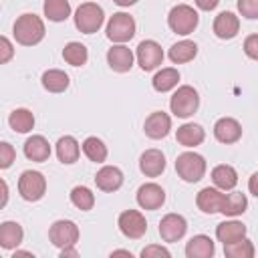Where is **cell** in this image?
<instances>
[{"label": "cell", "mask_w": 258, "mask_h": 258, "mask_svg": "<svg viewBox=\"0 0 258 258\" xmlns=\"http://www.w3.org/2000/svg\"><path fill=\"white\" fill-rule=\"evenodd\" d=\"M244 50L250 58H258V34H250L244 42Z\"/></svg>", "instance_id": "ab89813d"}, {"label": "cell", "mask_w": 258, "mask_h": 258, "mask_svg": "<svg viewBox=\"0 0 258 258\" xmlns=\"http://www.w3.org/2000/svg\"><path fill=\"white\" fill-rule=\"evenodd\" d=\"M14 38L24 46L38 44L44 38V22L36 14H22L14 22Z\"/></svg>", "instance_id": "6da1fadb"}, {"label": "cell", "mask_w": 258, "mask_h": 258, "mask_svg": "<svg viewBox=\"0 0 258 258\" xmlns=\"http://www.w3.org/2000/svg\"><path fill=\"white\" fill-rule=\"evenodd\" d=\"M185 256L187 258H210L214 256V242L210 236H204V234H198L194 236L187 246H185Z\"/></svg>", "instance_id": "ffe728a7"}, {"label": "cell", "mask_w": 258, "mask_h": 258, "mask_svg": "<svg viewBox=\"0 0 258 258\" xmlns=\"http://www.w3.org/2000/svg\"><path fill=\"white\" fill-rule=\"evenodd\" d=\"M198 12L187 6V4H177L175 8H171L169 16H167V24L173 32L177 34H189L194 32V28L198 26Z\"/></svg>", "instance_id": "5b68a950"}, {"label": "cell", "mask_w": 258, "mask_h": 258, "mask_svg": "<svg viewBox=\"0 0 258 258\" xmlns=\"http://www.w3.org/2000/svg\"><path fill=\"white\" fill-rule=\"evenodd\" d=\"M83 151H85V155H87L91 161H95V163H103L105 157H107V147H105V143H103L101 139H97V137H87L85 143H83Z\"/></svg>", "instance_id": "836d02e7"}, {"label": "cell", "mask_w": 258, "mask_h": 258, "mask_svg": "<svg viewBox=\"0 0 258 258\" xmlns=\"http://www.w3.org/2000/svg\"><path fill=\"white\" fill-rule=\"evenodd\" d=\"M24 155L32 161H46L50 157V145L42 135H32L24 143Z\"/></svg>", "instance_id": "d6986e66"}, {"label": "cell", "mask_w": 258, "mask_h": 258, "mask_svg": "<svg viewBox=\"0 0 258 258\" xmlns=\"http://www.w3.org/2000/svg\"><path fill=\"white\" fill-rule=\"evenodd\" d=\"M216 236H218V240L222 244H230V242H236V240H240V238L246 236V226L242 222H236V220L222 222L216 228Z\"/></svg>", "instance_id": "7402d4cb"}, {"label": "cell", "mask_w": 258, "mask_h": 258, "mask_svg": "<svg viewBox=\"0 0 258 258\" xmlns=\"http://www.w3.org/2000/svg\"><path fill=\"white\" fill-rule=\"evenodd\" d=\"M256 179H258V173H252V177H250V194H252V196H258V189H256Z\"/></svg>", "instance_id": "ee69618b"}, {"label": "cell", "mask_w": 258, "mask_h": 258, "mask_svg": "<svg viewBox=\"0 0 258 258\" xmlns=\"http://www.w3.org/2000/svg\"><path fill=\"white\" fill-rule=\"evenodd\" d=\"M196 54H198V46H196V42H191V40L175 42V44L169 48V58H171L175 64H179V62H189Z\"/></svg>", "instance_id": "f1b7e54d"}, {"label": "cell", "mask_w": 258, "mask_h": 258, "mask_svg": "<svg viewBox=\"0 0 258 258\" xmlns=\"http://www.w3.org/2000/svg\"><path fill=\"white\" fill-rule=\"evenodd\" d=\"M222 200H224V194H220V191L214 189V187H204V189L198 194L196 204H198V208H200L204 214H216V212H220Z\"/></svg>", "instance_id": "44dd1931"}, {"label": "cell", "mask_w": 258, "mask_h": 258, "mask_svg": "<svg viewBox=\"0 0 258 258\" xmlns=\"http://www.w3.org/2000/svg\"><path fill=\"white\" fill-rule=\"evenodd\" d=\"M246 196L240 194V191H232V194H224V200H222V206H220V212L224 216H240L246 212Z\"/></svg>", "instance_id": "d4e9b609"}, {"label": "cell", "mask_w": 258, "mask_h": 258, "mask_svg": "<svg viewBox=\"0 0 258 258\" xmlns=\"http://www.w3.org/2000/svg\"><path fill=\"white\" fill-rule=\"evenodd\" d=\"M240 30V20L234 12H220L214 20V32L218 38H234Z\"/></svg>", "instance_id": "2e32d148"}, {"label": "cell", "mask_w": 258, "mask_h": 258, "mask_svg": "<svg viewBox=\"0 0 258 258\" xmlns=\"http://www.w3.org/2000/svg\"><path fill=\"white\" fill-rule=\"evenodd\" d=\"M212 179L220 189H232L238 183V173L232 165H218L212 171Z\"/></svg>", "instance_id": "83f0119b"}, {"label": "cell", "mask_w": 258, "mask_h": 258, "mask_svg": "<svg viewBox=\"0 0 258 258\" xmlns=\"http://www.w3.org/2000/svg\"><path fill=\"white\" fill-rule=\"evenodd\" d=\"M119 254H121V256H129V258H131V252H129V250H115V252H113V256H119Z\"/></svg>", "instance_id": "bcb514c9"}, {"label": "cell", "mask_w": 258, "mask_h": 258, "mask_svg": "<svg viewBox=\"0 0 258 258\" xmlns=\"http://www.w3.org/2000/svg\"><path fill=\"white\" fill-rule=\"evenodd\" d=\"M42 87L50 93H62L69 87V75L58 69H50L42 75Z\"/></svg>", "instance_id": "4316f807"}, {"label": "cell", "mask_w": 258, "mask_h": 258, "mask_svg": "<svg viewBox=\"0 0 258 258\" xmlns=\"http://www.w3.org/2000/svg\"><path fill=\"white\" fill-rule=\"evenodd\" d=\"M145 135L151 139H161L169 133L171 129V119L169 115H165L163 111H155L145 119Z\"/></svg>", "instance_id": "4fadbf2b"}, {"label": "cell", "mask_w": 258, "mask_h": 258, "mask_svg": "<svg viewBox=\"0 0 258 258\" xmlns=\"http://www.w3.org/2000/svg\"><path fill=\"white\" fill-rule=\"evenodd\" d=\"M119 230L127 236V238H141L147 232V222L143 218V214H139L137 210H127L119 216Z\"/></svg>", "instance_id": "30bf717a"}, {"label": "cell", "mask_w": 258, "mask_h": 258, "mask_svg": "<svg viewBox=\"0 0 258 258\" xmlns=\"http://www.w3.org/2000/svg\"><path fill=\"white\" fill-rule=\"evenodd\" d=\"M175 169H177V175L183 179V181H200L206 173V159L200 155V153H194V151H185L181 155H177L175 159Z\"/></svg>", "instance_id": "7a4b0ae2"}, {"label": "cell", "mask_w": 258, "mask_h": 258, "mask_svg": "<svg viewBox=\"0 0 258 258\" xmlns=\"http://www.w3.org/2000/svg\"><path fill=\"white\" fill-rule=\"evenodd\" d=\"M165 202V191L157 183H143L137 189V204L143 210H157Z\"/></svg>", "instance_id": "7c38bea8"}, {"label": "cell", "mask_w": 258, "mask_h": 258, "mask_svg": "<svg viewBox=\"0 0 258 258\" xmlns=\"http://www.w3.org/2000/svg\"><path fill=\"white\" fill-rule=\"evenodd\" d=\"M177 141L183 145V147H196V145H200L202 141H204V137H206V133H204V129L200 127V125H196V123H185V125H181V127H177Z\"/></svg>", "instance_id": "cb8c5ba5"}, {"label": "cell", "mask_w": 258, "mask_h": 258, "mask_svg": "<svg viewBox=\"0 0 258 258\" xmlns=\"http://www.w3.org/2000/svg\"><path fill=\"white\" fill-rule=\"evenodd\" d=\"M62 56L69 64L73 67H81L87 62L89 58V52H87V46L81 44V42H69L64 48H62Z\"/></svg>", "instance_id": "1f68e13d"}, {"label": "cell", "mask_w": 258, "mask_h": 258, "mask_svg": "<svg viewBox=\"0 0 258 258\" xmlns=\"http://www.w3.org/2000/svg\"><path fill=\"white\" fill-rule=\"evenodd\" d=\"M14 157H16V151L10 143L6 141H0V169H6L14 163Z\"/></svg>", "instance_id": "8d00e7d4"}, {"label": "cell", "mask_w": 258, "mask_h": 258, "mask_svg": "<svg viewBox=\"0 0 258 258\" xmlns=\"http://www.w3.org/2000/svg\"><path fill=\"white\" fill-rule=\"evenodd\" d=\"M113 2H117L119 6H131V4H135L137 0H113Z\"/></svg>", "instance_id": "f6af8a7d"}, {"label": "cell", "mask_w": 258, "mask_h": 258, "mask_svg": "<svg viewBox=\"0 0 258 258\" xmlns=\"http://www.w3.org/2000/svg\"><path fill=\"white\" fill-rule=\"evenodd\" d=\"M10 127L18 133H28L32 127H34V115L28 111V109H14L10 113V119H8Z\"/></svg>", "instance_id": "f546056e"}, {"label": "cell", "mask_w": 258, "mask_h": 258, "mask_svg": "<svg viewBox=\"0 0 258 258\" xmlns=\"http://www.w3.org/2000/svg\"><path fill=\"white\" fill-rule=\"evenodd\" d=\"M14 56V46L6 36H0V64L8 62Z\"/></svg>", "instance_id": "f35d334b"}, {"label": "cell", "mask_w": 258, "mask_h": 258, "mask_svg": "<svg viewBox=\"0 0 258 258\" xmlns=\"http://www.w3.org/2000/svg\"><path fill=\"white\" fill-rule=\"evenodd\" d=\"M6 202H8V185H6V181L0 177V210L6 206Z\"/></svg>", "instance_id": "b9f144b4"}, {"label": "cell", "mask_w": 258, "mask_h": 258, "mask_svg": "<svg viewBox=\"0 0 258 258\" xmlns=\"http://www.w3.org/2000/svg\"><path fill=\"white\" fill-rule=\"evenodd\" d=\"M141 256L143 258H151V256H163V258H169V250L163 248V246H147L141 250Z\"/></svg>", "instance_id": "60d3db41"}, {"label": "cell", "mask_w": 258, "mask_h": 258, "mask_svg": "<svg viewBox=\"0 0 258 258\" xmlns=\"http://www.w3.org/2000/svg\"><path fill=\"white\" fill-rule=\"evenodd\" d=\"M18 191H20V196L26 202L40 200L44 196V191H46V179H44V175L40 171H32V169L24 171L20 175V179H18Z\"/></svg>", "instance_id": "8992f818"}, {"label": "cell", "mask_w": 258, "mask_h": 258, "mask_svg": "<svg viewBox=\"0 0 258 258\" xmlns=\"http://www.w3.org/2000/svg\"><path fill=\"white\" fill-rule=\"evenodd\" d=\"M218 2L220 0H196L198 8H202V10H214L218 6Z\"/></svg>", "instance_id": "7bdbcfd3"}, {"label": "cell", "mask_w": 258, "mask_h": 258, "mask_svg": "<svg viewBox=\"0 0 258 258\" xmlns=\"http://www.w3.org/2000/svg\"><path fill=\"white\" fill-rule=\"evenodd\" d=\"M107 62L113 71L117 73H127L131 67H133V52L123 46V44H117L113 48H109L107 52Z\"/></svg>", "instance_id": "e0dca14e"}, {"label": "cell", "mask_w": 258, "mask_h": 258, "mask_svg": "<svg viewBox=\"0 0 258 258\" xmlns=\"http://www.w3.org/2000/svg\"><path fill=\"white\" fill-rule=\"evenodd\" d=\"M71 202H73L79 210L87 212V210L93 208V204H95V196H93V191H91L89 187H85V185H77V187H73V191H71Z\"/></svg>", "instance_id": "d590c367"}, {"label": "cell", "mask_w": 258, "mask_h": 258, "mask_svg": "<svg viewBox=\"0 0 258 258\" xmlns=\"http://www.w3.org/2000/svg\"><path fill=\"white\" fill-rule=\"evenodd\" d=\"M185 230H187V224L179 214H167L159 222V234L165 242H177L179 238H183Z\"/></svg>", "instance_id": "8fae6325"}, {"label": "cell", "mask_w": 258, "mask_h": 258, "mask_svg": "<svg viewBox=\"0 0 258 258\" xmlns=\"http://www.w3.org/2000/svg\"><path fill=\"white\" fill-rule=\"evenodd\" d=\"M135 34V20L133 16L125 14V12H117L111 16L109 24H107V36L113 42H127L131 40Z\"/></svg>", "instance_id": "52a82bcc"}, {"label": "cell", "mask_w": 258, "mask_h": 258, "mask_svg": "<svg viewBox=\"0 0 258 258\" xmlns=\"http://www.w3.org/2000/svg\"><path fill=\"white\" fill-rule=\"evenodd\" d=\"M48 238H50V242L54 246L69 248V246H75L77 244V240H79V228L71 220H58V222H54L50 226Z\"/></svg>", "instance_id": "ba28073f"}, {"label": "cell", "mask_w": 258, "mask_h": 258, "mask_svg": "<svg viewBox=\"0 0 258 258\" xmlns=\"http://www.w3.org/2000/svg\"><path fill=\"white\" fill-rule=\"evenodd\" d=\"M95 183H97V187L103 189V191H115V189H119L121 183H123V173H121V169L115 167V165H105V167H101V169L97 171Z\"/></svg>", "instance_id": "9a60e30c"}, {"label": "cell", "mask_w": 258, "mask_h": 258, "mask_svg": "<svg viewBox=\"0 0 258 258\" xmlns=\"http://www.w3.org/2000/svg\"><path fill=\"white\" fill-rule=\"evenodd\" d=\"M22 236H24V232H22L20 224H16V222L0 224V246L2 248H6V250L16 248L22 242Z\"/></svg>", "instance_id": "603a6c76"}, {"label": "cell", "mask_w": 258, "mask_h": 258, "mask_svg": "<svg viewBox=\"0 0 258 258\" xmlns=\"http://www.w3.org/2000/svg\"><path fill=\"white\" fill-rule=\"evenodd\" d=\"M79 151H81L79 143L71 135H64V137H60L56 141V155H58V159L62 163H75L79 159Z\"/></svg>", "instance_id": "484cf974"}, {"label": "cell", "mask_w": 258, "mask_h": 258, "mask_svg": "<svg viewBox=\"0 0 258 258\" xmlns=\"http://www.w3.org/2000/svg\"><path fill=\"white\" fill-rule=\"evenodd\" d=\"M103 20H105V14H103V8L97 6L95 2H85L77 8L75 12V24L81 32L85 34H93L97 32L101 26H103Z\"/></svg>", "instance_id": "3957f363"}, {"label": "cell", "mask_w": 258, "mask_h": 258, "mask_svg": "<svg viewBox=\"0 0 258 258\" xmlns=\"http://www.w3.org/2000/svg\"><path fill=\"white\" fill-rule=\"evenodd\" d=\"M139 167L147 177H157L165 169V157L159 149H147L139 159Z\"/></svg>", "instance_id": "ac0fdd59"}, {"label": "cell", "mask_w": 258, "mask_h": 258, "mask_svg": "<svg viewBox=\"0 0 258 258\" xmlns=\"http://www.w3.org/2000/svg\"><path fill=\"white\" fill-rule=\"evenodd\" d=\"M238 10L246 18H258V0H238Z\"/></svg>", "instance_id": "74e56055"}, {"label": "cell", "mask_w": 258, "mask_h": 258, "mask_svg": "<svg viewBox=\"0 0 258 258\" xmlns=\"http://www.w3.org/2000/svg\"><path fill=\"white\" fill-rule=\"evenodd\" d=\"M224 252H226V256H230V258H252V256H254V246H252L250 240L240 238V240H236V242L224 244Z\"/></svg>", "instance_id": "e575fe53"}, {"label": "cell", "mask_w": 258, "mask_h": 258, "mask_svg": "<svg viewBox=\"0 0 258 258\" xmlns=\"http://www.w3.org/2000/svg\"><path fill=\"white\" fill-rule=\"evenodd\" d=\"M44 14L52 22L67 20L71 14V4L69 0H44Z\"/></svg>", "instance_id": "4dcf8cb0"}, {"label": "cell", "mask_w": 258, "mask_h": 258, "mask_svg": "<svg viewBox=\"0 0 258 258\" xmlns=\"http://www.w3.org/2000/svg\"><path fill=\"white\" fill-rule=\"evenodd\" d=\"M198 105H200V97H198L196 89L189 87V85L179 87V89L173 93L171 101H169L171 113H173L175 117H181V119L191 117V115L198 111Z\"/></svg>", "instance_id": "277c9868"}, {"label": "cell", "mask_w": 258, "mask_h": 258, "mask_svg": "<svg viewBox=\"0 0 258 258\" xmlns=\"http://www.w3.org/2000/svg\"><path fill=\"white\" fill-rule=\"evenodd\" d=\"M214 135H216V139L222 141V143H234V141H238V139L242 137V127H240V123H238L236 119H232V117H222V119H218L216 125H214Z\"/></svg>", "instance_id": "5bb4252c"}, {"label": "cell", "mask_w": 258, "mask_h": 258, "mask_svg": "<svg viewBox=\"0 0 258 258\" xmlns=\"http://www.w3.org/2000/svg\"><path fill=\"white\" fill-rule=\"evenodd\" d=\"M179 81V73L175 69H161L155 77H153V89L159 93L171 91Z\"/></svg>", "instance_id": "d6a6232c"}, {"label": "cell", "mask_w": 258, "mask_h": 258, "mask_svg": "<svg viewBox=\"0 0 258 258\" xmlns=\"http://www.w3.org/2000/svg\"><path fill=\"white\" fill-rule=\"evenodd\" d=\"M137 62L143 71H153L163 62V50L155 40H143L137 46Z\"/></svg>", "instance_id": "9c48e42d"}]
</instances>
